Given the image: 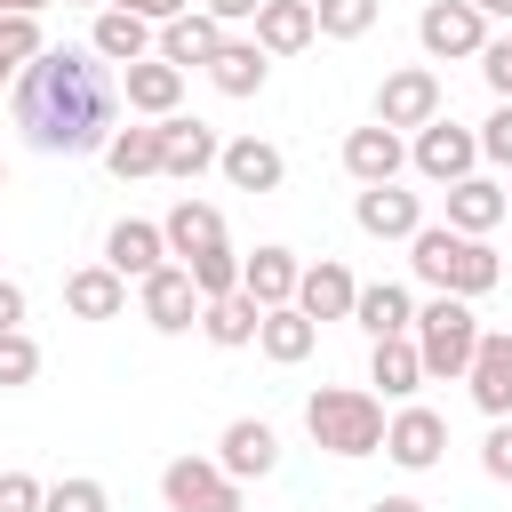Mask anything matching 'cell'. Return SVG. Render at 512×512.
<instances>
[{"instance_id":"obj_1","label":"cell","mask_w":512,"mask_h":512,"mask_svg":"<svg viewBox=\"0 0 512 512\" xmlns=\"http://www.w3.org/2000/svg\"><path fill=\"white\" fill-rule=\"evenodd\" d=\"M112 112L120 88L96 48H40L16 72V128L32 136V152H104Z\"/></svg>"},{"instance_id":"obj_2","label":"cell","mask_w":512,"mask_h":512,"mask_svg":"<svg viewBox=\"0 0 512 512\" xmlns=\"http://www.w3.org/2000/svg\"><path fill=\"white\" fill-rule=\"evenodd\" d=\"M408 264H416V280L424 288H440V296H488L496 280H504V264H496V248L488 240H472V232H448V224H424L416 240H408Z\"/></svg>"},{"instance_id":"obj_3","label":"cell","mask_w":512,"mask_h":512,"mask_svg":"<svg viewBox=\"0 0 512 512\" xmlns=\"http://www.w3.org/2000/svg\"><path fill=\"white\" fill-rule=\"evenodd\" d=\"M304 432H312V448H328V456H376L384 432H392V416H384V400L360 392V384H320V392L304 400Z\"/></svg>"},{"instance_id":"obj_4","label":"cell","mask_w":512,"mask_h":512,"mask_svg":"<svg viewBox=\"0 0 512 512\" xmlns=\"http://www.w3.org/2000/svg\"><path fill=\"white\" fill-rule=\"evenodd\" d=\"M416 352H424V376H464L472 352H480V320L464 296H432L416 312Z\"/></svg>"},{"instance_id":"obj_5","label":"cell","mask_w":512,"mask_h":512,"mask_svg":"<svg viewBox=\"0 0 512 512\" xmlns=\"http://www.w3.org/2000/svg\"><path fill=\"white\" fill-rule=\"evenodd\" d=\"M160 496H168V512H240V480L208 456H176L160 472Z\"/></svg>"},{"instance_id":"obj_6","label":"cell","mask_w":512,"mask_h":512,"mask_svg":"<svg viewBox=\"0 0 512 512\" xmlns=\"http://www.w3.org/2000/svg\"><path fill=\"white\" fill-rule=\"evenodd\" d=\"M416 40H424V56H480L488 48V16L472 0H424Z\"/></svg>"},{"instance_id":"obj_7","label":"cell","mask_w":512,"mask_h":512,"mask_svg":"<svg viewBox=\"0 0 512 512\" xmlns=\"http://www.w3.org/2000/svg\"><path fill=\"white\" fill-rule=\"evenodd\" d=\"M440 120V80L424 72V64H400L384 88H376V128H432Z\"/></svg>"},{"instance_id":"obj_8","label":"cell","mask_w":512,"mask_h":512,"mask_svg":"<svg viewBox=\"0 0 512 512\" xmlns=\"http://www.w3.org/2000/svg\"><path fill=\"white\" fill-rule=\"evenodd\" d=\"M136 304H144V320L160 328V336H184L208 304H200V288H192V272L184 264H160L152 280H136Z\"/></svg>"},{"instance_id":"obj_9","label":"cell","mask_w":512,"mask_h":512,"mask_svg":"<svg viewBox=\"0 0 512 512\" xmlns=\"http://www.w3.org/2000/svg\"><path fill=\"white\" fill-rule=\"evenodd\" d=\"M416 176H432V184H464L472 176V160H480V136L472 128H456V120H432V128H416Z\"/></svg>"},{"instance_id":"obj_10","label":"cell","mask_w":512,"mask_h":512,"mask_svg":"<svg viewBox=\"0 0 512 512\" xmlns=\"http://www.w3.org/2000/svg\"><path fill=\"white\" fill-rule=\"evenodd\" d=\"M224 160V144H216V128L208 120H184V112H168L160 120V176H176V184H192L200 168H216Z\"/></svg>"},{"instance_id":"obj_11","label":"cell","mask_w":512,"mask_h":512,"mask_svg":"<svg viewBox=\"0 0 512 512\" xmlns=\"http://www.w3.org/2000/svg\"><path fill=\"white\" fill-rule=\"evenodd\" d=\"M352 216H360L368 240H416V232H424V200L400 192V184H368V192L352 200Z\"/></svg>"},{"instance_id":"obj_12","label":"cell","mask_w":512,"mask_h":512,"mask_svg":"<svg viewBox=\"0 0 512 512\" xmlns=\"http://www.w3.org/2000/svg\"><path fill=\"white\" fill-rule=\"evenodd\" d=\"M104 264H112L120 280H152V272L168 264V232L144 224V216H120V224L104 232Z\"/></svg>"},{"instance_id":"obj_13","label":"cell","mask_w":512,"mask_h":512,"mask_svg":"<svg viewBox=\"0 0 512 512\" xmlns=\"http://www.w3.org/2000/svg\"><path fill=\"white\" fill-rule=\"evenodd\" d=\"M384 456H392L400 472H432V464L448 456V424H440L432 408H400L392 432H384Z\"/></svg>"},{"instance_id":"obj_14","label":"cell","mask_w":512,"mask_h":512,"mask_svg":"<svg viewBox=\"0 0 512 512\" xmlns=\"http://www.w3.org/2000/svg\"><path fill=\"white\" fill-rule=\"evenodd\" d=\"M464 384H472L480 416H488V424H504V416H512V336H488V328H480V352H472Z\"/></svg>"},{"instance_id":"obj_15","label":"cell","mask_w":512,"mask_h":512,"mask_svg":"<svg viewBox=\"0 0 512 512\" xmlns=\"http://www.w3.org/2000/svg\"><path fill=\"white\" fill-rule=\"evenodd\" d=\"M400 160H408V144H400L392 128H376V120L344 136V176H352L360 192H368V184H400Z\"/></svg>"},{"instance_id":"obj_16","label":"cell","mask_w":512,"mask_h":512,"mask_svg":"<svg viewBox=\"0 0 512 512\" xmlns=\"http://www.w3.org/2000/svg\"><path fill=\"white\" fill-rule=\"evenodd\" d=\"M352 304H360V280H352L336 256L304 264V280H296V312H304V320H352Z\"/></svg>"},{"instance_id":"obj_17","label":"cell","mask_w":512,"mask_h":512,"mask_svg":"<svg viewBox=\"0 0 512 512\" xmlns=\"http://www.w3.org/2000/svg\"><path fill=\"white\" fill-rule=\"evenodd\" d=\"M216 464H224L232 480H264V472L280 464V432H272L264 416H240V424H224V440H216Z\"/></svg>"},{"instance_id":"obj_18","label":"cell","mask_w":512,"mask_h":512,"mask_svg":"<svg viewBox=\"0 0 512 512\" xmlns=\"http://www.w3.org/2000/svg\"><path fill=\"white\" fill-rule=\"evenodd\" d=\"M296 280H304V264H296L288 248H256V256H240V296L264 304V312L296 304Z\"/></svg>"},{"instance_id":"obj_19","label":"cell","mask_w":512,"mask_h":512,"mask_svg":"<svg viewBox=\"0 0 512 512\" xmlns=\"http://www.w3.org/2000/svg\"><path fill=\"white\" fill-rule=\"evenodd\" d=\"M88 48H96L104 64H120V72H128V64L160 56V32H152L144 16H128V8H104V16H96V32H88Z\"/></svg>"},{"instance_id":"obj_20","label":"cell","mask_w":512,"mask_h":512,"mask_svg":"<svg viewBox=\"0 0 512 512\" xmlns=\"http://www.w3.org/2000/svg\"><path fill=\"white\" fill-rule=\"evenodd\" d=\"M216 48H224V24L208 16V8H184V16H168L160 24V64H216Z\"/></svg>"},{"instance_id":"obj_21","label":"cell","mask_w":512,"mask_h":512,"mask_svg":"<svg viewBox=\"0 0 512 512\" xmlns=\"http://www.w3.org/2000/svg\"><path fill=\"white\" fill-rule=\"evenodd\" d=\"M64 312H72V320H120V312H128V280H120L112 264H80V272L64 280Z\"/></svg>"},{"instance_id":"obj_22","label":"cell","mask_w":512,"mask_h":512,"mask_svg":"<svg viewBox=\"0 0 512 512\" xmlns=\"http://www.w3.org/2000/svg\"><path fill=\"white\" fill-rule=\"evenodd\" d=\"M312 32H320L312 0H264L256 8V48L264 56H296V48H312Z\"/></svg>"},{"instance_id":"obj_23","label":"cell","mask_w":512,"mask_h":512,"mask_svg":"<svg viewBox=\"0 0 512 512\" xmlns=\"http://www.w3.org/2000/svg\"><path fill=\"white\" fill-rule=\"evenodd\" d=\"M216 168H224V184H232V192H272V184L288 176V160H280V144H264V136H232Z\"/></svg>"},{"instance_id":"obj_24","label":"cell","mask_w":512,"mask_h":512,"mask_svg":"<svg viewBox=\"0 0 512 512\" xmlns=\"http://www.w3.org/2000/svg\"><path fill=\"white\" fill-rule=\"evenodd\" d=\"M504 216H512V208H504V184H488V176H464V184H448V232H472V240H488Z\"/></svg>"},{"instance_id":"obj_25","label":"cell","mask_w":512,"mask_h":512,"mask_svg":"<svg viewBox=\"0 0 512 512\" xmlns=\"http://www.w3.org/2000/svg\"><path fill=\"white\" fill-rule=\"evenodd\" d=\"M160 232H168V256H184V264H192V256H208V248H224V216H216L208 200H192V192L160 216Z\"/></svg>"},{"instance_id":"obj_26","label":"cell","mask_w":512,"mask_h":512,"mask_svg":"<svg viewBox=\"0 0 512 512\" xmlns=\"http://www.w3.org/2000/svg\"><path fill=\"white\" fill-rule=\"evenodd\" d=\"M120 88H128V112L168 120V112H176V96H184V72H176V64H160V56H144V64H128V72H120Z\"/></svg>"},{"instance_id":"obj_27","label":"cell","mask_w":512,"mask_h":512,"mask_svg":"<svg viewBox=\"0 0 512 512\" xmlns=\"http://www.w3.org/2000/svg\"><path fill=\"white\" fill-rule=\"evenodd\" d=\"M352 320L368 328V344H384V336H408V328H416V304H408V288H392V280H376V288H360V304H352Z\"/></svg>"},{"instance_id":"obj_28","label":"cell","mask_w":512,"mask_h":512,"mask_svg":"<svg viewBox=\"0 0 512 512\" xmlns=\"http://www.w3.org/2000/svg\"><path fill=\"white\" fill-rule=\"evenodd\" d=\"M256 344H264V360H280V368H296V360H312V344H320V320H304L296 304H280V312H264V328H256Z\"/></svg>"},{"instance_id":"obj_29","label":"cell","mask_w":512,"mask_h":512,"mask_svg":"<svg viewBox=\"0 0 512 512\" xmlns=\"http://www.w3.org/2000/svg\"><path fill=\"white\" fill-rule=\"evenodd\" d=\"M368 384H384V400H408V392L424 384V352H416V336H384V344L368 352Z\"/></svg>"},{"instance_id":"obj_30","label":"cell","mask_w":512,"mask_h":512,"mask_svg":"<svg viewBox=\"0 0 512 512\" xmlns=\"http://www.w3.org/2000/svg\"><path fill=\"white\" fill-rule=\"evenodd\" d=\"M264 72H272V56H264L256 40H224V48H216V64H208V80H216L224 96H256V88H264Z\"/></svg>"},{"instance_id":"obj_31","label":"cell","mask_w":512,"mask_h":512,"mask_svg":"<svg viewBox=\"0 0 512 512\" xmlns=\"http://www.w3.org/2000/svg\"><path fill=\"white\" fill-rule=\"evenodd\" d=\"M104 168H112L120 184H128V176H160V120H152V128H112Z\"/></svg>"},{"instance_id":"obj_32","label":"cell","mask_w":512,"mask_h":512,"mask_svg":"<svg viewBox=\"0 0 512 512\" xmlns=\"http://www.w3.org/2000/svg\"><path fill=\"white\" fill-rule=\"evenodd\" d=\"M200 328H208V344L240 352V344H256V328H264V304H248V296H216V304L200 312Z\"/></svg>"},{"instance_id":"obj_33","label":"cell","mask_w":512,"mask_h":512,"mask_svg":"<svg viewBox=\"0 0 512 512\" xmlns=\"http://www.w3.org/2000/svg\"><path fill=\"white\" fill-rule=\"evenodd\" d=\"M184 272H192L200 304H216V296H240V256H232V248H208V256H192Z\"/></svg>"},{"instance_id":"obj_34","label":"cell","mask_w":512,"mask_h":512,"mask_svg":"<svg viewBox=\"0 0 512 512\" xmlns=\"http://www.w3.org/2000/svg\"><path fill=\"white\" fill-rule=\"evenodd\" d=\"M312 16H320L328 40H360L376 24V0H312Z\"/></svg>"},{"instance_id":"obj_35","label":"cell","mask_w":512,"mask_h":512,"mask_svg":"<svg viewBox=\"0 0 512 512\" xmlns=\"http://www.w3.org/2000/svg\"><path fill=\"white\" fill-rule=\"evenodd\" d=\"M40 48H48V40H40V16H0V64H8V72H24Z\"/></svg>"},{"instance_id":"obj_36","label":"cell","mask_w":512,"mask_h":512,"mask_svg":"<svg viewBox=\"0 0 512 512\" xmlns=\"http://www.w3.org/2000/svg\"><path fill=\"white\" fill-rule=\"evenodd\" d=\"M40 376V344L24 336V328H8L0 336V392H16V384H32Z\"/></svg>"},{"instance_id":"obj_37","label":"cell","mask_w":512,"mask_h":512,"mask_svg":"<svg viewBox=\"0 0 512 512\" xmlns=\"http://www.w3.org/2000/svg\"><path fill=\"white\" fill-rule=\"evenodd\" d=\"M40 512H104V480H56L40 496Z\"/></svg>"},{"instance_id":"obj_38","label":"cell","mask_w":512,"mask_h":512,"mask_svg":"<svg viewBox=\"0 0 512 512\" xmlns=\"http://www.w3.org/2000/svg\"><path fill=\"white\" fill-rule=\"evenodd\" d=\"M480 160L512 168V104H496V112H488V128H480Z\"/></svg>"},{"instance_id":"obj_39","label":"cell","mask_w":512,"mask_h":512,"mask_svg":"<svg viewBox=\"0 0 512 512\" xmlns=\"http://www.w3.org/2000/svg\"><path fill=\"white\" fill-rule=\"evenodd\" d=\"M480 464H488V480H504V488H512V416H504V424H488Z\"/></svg>"},{"instance_id":"obj_40","label":"cell","mask_w":512,"mask_h":512,"mask_svg":"<svg viewBox=\"0 0 512 512\" xmlns=\"http://www.w3.org/2000/svg\"><path fill=\"white\" fill-rule=\"evenodd\" d=\"M40 496H48V488H40L32 472H0V512H40Z\"/></svg>"},{"instance_id":"obj_41","label":"cell","mask_w":512,"mask_h":512,"mask_svg":"<svg viewBox=\"0 0 512 512\" xmlns=\"http://www.w3.org/2000/svg\"><path fill=\"white\" fill-rule=\"evenodd\" d=\"M480 72H488V88L512 104V40H488V48H480Z\"/></svg>"},{"instance_id":"obj_42","label":"cell","mask_w":512,"mask_h":512,"mask_svg":"<svg viewBox=\"0 0 512 512\" xmlns=\"http://www.w3.org/2000/svg\"><path fill=\"white\" fill-rule=\"evenodd\" d=\"M112 8H128V16H144V24H168V16H184V0H112Z\"/></svg>"},{"instance_id":"obj_43","label":"cell","mask_w":512,"mask_h":512,"mask_svg":"<svg viewBox=\"0 0 512 512\" xmlns=\"http://www.w3.org/2000/svg\"><path fill=\"white\" fill-rule=\"evenodd\" d=\"M8 328H24V288H16V280H0V336H8Z\"/></svg>"},{"instance_id":"obj_44","label":"cell","mask_w":512,"mask_h":512,"mask_svg":"<svg viewBox=\"0 0 512 512\" xmlns=\"http://www.w3.org/2000/svg\"><path fill=\"white\" fill-rule=\"evenodd\" d=\"M256 8H264V0H208V16H216V24H240V16L256 24Z\"/></svg>"},{"instance_id":"obj_45","label":"cell","mask_w":512,"mask_h":512,"mask_svg":"<svg viewBox=\"0 0 512 512\" xmlns=\"http://www.w3.org/2000/svg\"><path fill=\"white\" fill-rule=\"evenodd\" d=\"M368 512H424V504H416V496H376Z\"/></svg>"},{"instance_id":"obj_46","label":"cell","mask_w":512,"mask_h":512,"mask_svg":"<svg viewBox=\"0 0 512 512\" xmlns=\"http://www.w3.org/2000/svg\"><path fill=\"white\" fill-rule=\"evenodd\" d=\"M40 8H48V0H8V16H40Z\"/></svg>"},{"instance_id":"obj_47","label":"cell","mask_w":512,"mask_h":512,"mask_svg":"<svg viewBox=\"0 0 512 512\" xmlns=\"http://www.w3.org/2000/svg\"><path fill=\"white\" fill-rule=\"evenodd\" d=\"M472 8H480V16H512V0H472Z\"/></svg>"},{"instance_id":"obj_48","label":"cell","mask_w":512,"mask_h":512,"mask_svg":"<svg viewBox=\"0 0 512 512\" xmlns=\"http://www.w3.org/2000/svg\"><path fill=\"white\" fill-rule=\"evenodd\" d=\"M0 184H8V160H0Z\"/></svg>"},{"instance_id":"obj_49","label":"cell","mask_w":512,"mask_h":512,"mask_svg":"<svg viewBox=\"0 0 512 512\" xmlns=\"http://www.w3.org/2000/svg\"><path fill=\"white\" fill-rule=\"evenodd\" d=\"M504 208H512V184H504Z\"/></svg>"},{"instance_id":"obj_50","label":"cell","mask_w":512,"mask_h":512,"mask_svg":"<svg viewBox=\"0 0 512 512\" xmlns=\"http://www.w3.org/2000/svg\"><path fill=\"white\" fill-rule=\"evenodd\" d=\"M0 80H8V64H0Z\"/></svg>"},{"instance_id":"obj_51","label":"cell","mask_w":512,"mask_h":512,"mask_svg":"<svg viewBox=\"0 0 512 512\" xmlns=\"http://www.w3.org/2000/svg\"><path fill=\"white\" fill-rule=\"evenodd\" d=\"M0 16H8V0H0Z\"/></svg>"}]
</instances>
